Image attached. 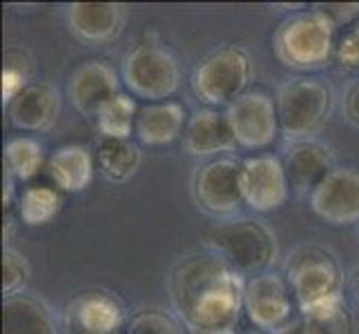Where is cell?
<instances>
[{"label": "cell", "instance_id": "obj_1", "mask_svg": "<svg viewBox=\"0 0 359 334\" xmlns=\"http://www.w3.org/2000/svg\"><path fill=\"white\" fill-rule=\"evenodd\" d=\"M168 294L190 334H228L243 312L245 279L212 252H190L170 270Z\"/></svg>", "mask_w": 359, "mask_h": 334}, {"label": "cell", "instance_id": "obj_2", "mask_svg": "<svg viewBox=\"0 0 359 334\" xmlns=\"http://www.w3.org/2000/svg\"><path fill=\"white\" fill-rule=\"evenodd\" d=\"M286 281L302 316L319 321L346 303L344 272L326 247L304 245L288 256Z\"/></svg>", "mask_w": 359, "mask_h": 334}, {"label": "cell", "instance_id": "obj_3", "mask_svg": "<svg viewBox=\"0 0 359 334\" xmlns=\"http://www.w3.org/2000/svg\"><path fill=\"white\" fill-rule=\"evenodd\" d=\"M208 252L241 274H264L279 258V243L268 223L252 216H234L210 228L203 237Z\"/></svg>", "mask_w": 359, "mask_h": 334}, {"label": "cell", "instance_id": "obj_4", "mask_svg": "<svg viewBox=\"0 0 359 334\" xmlns=\"http://www.w3.org/2000/svg\"><path fill=\"white\" fill-rule=\"evenodd\" d=\"M335 25L317 7L290 14L275 32L277 60L292 71H319L335 60Z\"/></svg>", "mask_w": 359, "mask_h": 334}, {"label": "cell", "instance_id": "obj_5", "mask_svg": "<svg viewBox=\"0 0 359 334\" xmlns=\"http://www.w3.org/2000/svg\"><path fill=\"white\" fill-rule=\"evenodd\" d=\"M275 101L281 136L292 145L313 141L326 127L335 109V92L326 81L297 76L281 85Z\"/></svg>", "mask_w": 359, "mask_h": 334}, {"label": "cell", "instance_id": "obj_6", "mask_svg": "<svg viewBox=\"0 0 359 334\" xmlns=\"http://www.w3.org/2000/svg\"><path fill=\"white\" fill-rule=\"evenodd\" d=\"M255 65L250 54L239 45H224L208 54L192 71V92L212 109L230 107L250 92Z\"/></svg>", "mask_w": 359, "mask_h": 334}, {"label": "cell", "instance_id": "obj_7", "mask_svg": "<svg viewBox=\"0 0 359 334\" xmlns=\"http://www.w3.org/2000/svg\"><path fill=\"white\" fill-rule=\"evenodd\" d=\"M121 78L132 96L147 103H163L181 88V65L168 47L136 43L123 58Z\"/></svg>", "mask_w": 359, "mask_h": 334}, {"label": "cell", "instance_id": "obj_8", "mask_svg": "<svg viewBox=\"0 0 359 334\" xmlns=\"http://www.w3.org/2000/svg\"><path fill=\"white\" fill-rule=\"evenodd\" d=\"M192 199L203 214L215 218H234L243 205L241 160L217 156L196 167L192 176Z\"/></svg>", "mask_w": 359, "mask_h": 334}, {"label": "cell", "instance_id": "obj_9", "mask_svg": "<svg viewBox=\"0 0 359 334\" xmlns=\"http://www.w3.org/2000/svg\"><path fill=\"white\" fill-rule=\"evenodd\" d=\"M243 312L264 334H275L294 319V296L286 277L264 272L245 281Z\"/></svg>", "mask_w": 359, "mask_h": 334}, {"label": "cell", "instance_id": "obj_10", "mask_svg": "<svg viewBox=\"0 0 359 334\" xmlns=\"http://www.w3.org/2000/svg\"><path fill=\"white\" fill-rule=\"evenodd\" d=\"M226 116L239 147L245 150H266L275 143L279 130L277 101L268 92L250 90L226 107Z\"/></svg>", "mask_w": 359, "mask_h": 334}, {"label": "cell", "instance_id": "obj_11", "mask_svg": "<svg viewBox=\"0 0 359 334\" xmlns=\"http://www.w3.org/2000/svg\"><path fill=\"white\" fill-rule=\"evenodd\" d=\"M290 183L279 156L255 154L241 160V196L252 212H275L286 205Z\"/></svg>", "mask_w": 359, "mask_h": 334}, {"label": "cell", "instance_id": "obj_12", "mask_svg": "<svg viewBox=\"0 0 359 334\" xmlns=\"http://www.w3.org/2000/svg\"><path fill=\"white\" fill-rule=\"evenodd\" d=\"M126 323L118 296L101 288L79 292L63 310L65 334H121Z\"/></svg>", "mask_w": 359, "mask_h": 334}, {"label": "cell", "instance_id": "obj_13", "mask_svg": "<svg viewBox=\"0 0 359 334\" xmlns=\"http://www.w3.org/2000/svg\"><path fill=\"white\" fill-rule=\"evenodd\" d=\"M317 218L328 225H353L359 223V169L335 167L308 196Z\"/></svg>", "mask_w": 359, "mask_h": 334}, {"label": "cell", "instance_id": "obj_14", "mask_svg": "<svg viewBox=\"0 0 359 334\" xmlns=\"http://www.w3.org/2000/svg\"><path fill=\"white\" fill-rule=\"evenodd\" d=\"M121 94V78L116 69L103 58L85 60L72 71L67 83V96L85 118L98 114L107 101Z\"/></svg>", "mask_w": 359, "mask_h": 334}, {"label": "cell", "instance_id": "obj_15", "mask_svg": "<svg viewBox=\"0 0 359 334\" xmlns=\"http://www.w3.org/2000/svg\"><path fill=\"white\" fill-rule=\"evenodd\" d=\"M128 7L121 3H74L67 7V27L83 45H107L126 29Z\"/></svg>", "mask_w": 359, "mask_h": 334}, {"label": "cell", "instance_id": "obj_16", "mask_svg": "<svg viewBox=\"0 0 359 334\" xmlns=\"http://www.w3.org/2000/svg\"><path fill=\"white\" fill-rule=\"evenodd\" d=\"M9 123L20 132H49L60 114V94L52 83H29L7 105Z\"/></svg>", "mask_w": 359, "mask_h": 334}, {"label": "cell", "instance_id": "obj_17", "mask_svg": "<svg viewBox=\"0 0 359 334\" xmlns=\"http://www.w3.org/2000/svg\"><path fill=\"white\" fill-rule=\"evenodd\" d=\"M290 190L299 196H311L319 183L335 169V156L330 147L317 139L288 145L286 158H283Z\"/></svg>", "mask_w": 359, "mask_h": 334}, {"label": "cell", "instance_id": "obj_18", "mask_svg": "<svg viewBox=\"0 0 359 334\" xmlns=\"http://www.w3.org/2000/svg\"><path fill=\"white\" fill-rule=\"evenodd\" d=\"M181 145L183 152L190 156H217L232 152L237 147V139H234L226 111L201 107L188 118Z\"/></svg>", "mask_w": 359, "mask_h": 334}, {"label": "cell", "instance_id": "obj_19", "mask_svg": "<svg viewBox=\"0 0 359 334\" xmlns=\"http://www.w3.org/2000/svg\"><path fill=\"white\" fill-rule=\"evenodd\" d=\"M3 334H60L54 310L27 290L3 299Z\"/></svg>", "mask_w": 359, "mask_h": 334}, {"label": "cell", "instance_id": "obj_20", "mask_svg": "<svg viewBox=\"0 0 359 334\" xmlns=\"http://www.w3.org/2000/svg\"><path fill=\"white\" fill-rule=\"evenodd\" d=\"M188 114L185 107L175 101L163 103H147L139 109L136 116L134 134L141 145L147 147H165L175 143L179 136H183V130L188 125Z\"/></svg>", "mask_w": 359, "mask_h": 334}, {"label": "cell", "instance_id": "obj_21", "mask_svg": "<svg viewBox=\"0 0 359 334\" xmlns=\"http://www.w3.org/2000/svg\"><path fill=\"white\" fill-rule=\"evenodd\" d=\"M94 154L85 145H63L47 158V174L60 192L79 194L90 188L94 176Z\"/></svg>", "mask_w": 359, "mask_h": 334}, {"label": "cell", "instance_id": "obj_22", "mask_svg": "<svg viewBox=\"0 0 359 334\" xmlns=\"http://www.w3.org/2000/svg\"><path fill=\"white\" fill-rule=\"evenodd\" d=\"M96 167L109 183H126L141 167V150L132 141L101 139L96 145Z\"/></svg>", "mask_w": 359, "mask_h": 334}, {"label": "cell", "instance_id": "obj_23", "mask_svg": "<svg viewBox=\"0 0 359 334\" xmlns=\"http://www.w3.org/2000/svg\"><path fill=\"white\" fill-rule=\"evenodd\" d=\"M136 116H139V107L130 94H116L112 101H107L98 109L96 130L101 134V139H118L130 141L136 127Z\"/></svg>", "mask_w": 359, "mask_h": 334}, {"label": "cell", "instance_id": "obj_24", "mask_svg": "<svg viewBox=\"0 0 359 334\" xmlns=\"http://www.w3.org/2000/svg\"><path fill=\"white\" fill-rule=\"evenodd\" d=\"M60 207H63L60 190L47 188V185H29L18 196V216L29 228L52 223L58 216Z\"/></svg>", "mask_w": 359, "mask_h": 334}, {"label": "cell", "instance_id": "obj_25", "mask_svg": "<svg viewBox=\"0 0 359 334\" xmlns=\"http://www.w3.org/2000/svg\"><path fill=\"white\" fill-rule=\"evenodd\" d=\"M45 165V150L32 136H16L5 145V172L16 181H32Z\"/></svg>", "mask_w": 359, "mask_h": 334}, {"label": "cell", "instance_id": "obj_26", "mask_svg": "<svg viewBox=\"0 0 359 334\" xmlns=\"http://www.w3.org/2000/svg\"><path fill=\"white\" fill-rule=\"evenodd\" d=\"M121 334H183V326L161 307H143L130 316Z\"/></svg>", "mask_w": 359, "mask_h": 334}, {"label": "cell", "instance_id": "obj_27", "mask_svg": "<svg viewBox=\"0 0 359 334\" xmlns=\"http://www.w3.org/2000/svg\"><path fill=\"white\" fill-rule=\"evenodd\" d=\"M32 60L22 63V52L9 49L5 54V67H3V101L9 105L14 98L27 88V81L32 76Z\"/></svg>", "mask_w": 359, "mask_h": 334}, {"label": "cell", "instance_id": "obj_28", "mask_svg": "<svg viewBox=\"0 0 359 334\" xmlns=\"http://www.w3.org/2000/svg\"><path fill=\"white\" fill-rule=\"evenodd\" d=\"M32 277L29 261L14 247H5L3 252V296L25 292Z\"/></svg>", "mask_w": 359, "mask_h": 334}, {"label": "cell", "instance_id": "obj_29", "mask_svg": "<svg viewBox=\"0 0 359 334\" xmlns=\"http://www.w3.org/2000/svg\"><path fill=\"white\" fill-rule=\"evenodd\" d=\"M335 63L344 71L359 74V20L353 25V27L346 29L341 34V39L337 41Z\"/></svg>", "mask_w": 359, "mask_h": 334}, {"label": "cell", "instance_id": "obj_30", "mask_svg": "<svg viewBox=\"0 0 359 334\" xmlns=\"http://www.w3.org/2000/svg\"><path fill=\"white\" fill-rule=\"evenodd\" d=\"M313 323L317 326L321 334H355V321L348 310V303H344L341 307H337L335 312H330L324 319L313 321Z\"/></svg>", "mask_w": 359, "mask_h": 334}, {"label": "cell", "instance_id": "obj_31", "mask_svg": "<svg viewBox=\"0 0 359 334\" xmlns=\"http://www.w3.org/2000/svg\"><path fill=\"white\" fill-rule=\"evenodd\" d=\"M315 7L321 14H326L335 27L351 25L359 16V3H328V5H315Z\"/></svg>", "mask_w": 359, "mask_h": 334}, {"label": "cell", "instance_id": "obj_32", "mask_svg": "<svg viewBox=\"0 0 359 334\" xmlns=\"http://www.w3.org/2000/svg\"><path fill=\"white\" fill-rule=\"evenodd\" d=\"M341 111H344V118L348 120L353 127L359 130V78L346 88L341 96Z\"/></svg>", "mask_w": 359, "mask_h": 334}, {"label": "cell", "instance_id": "obj_33", "mask_svg": "<svg viewBox=\"0 0 359 334\" xmlns=\"http://www.w3.org/2000/svg\"><path fill=\"white\" fill-rule=\"evenodd\" d=\"M275 334H321L313 321H308L306 316H294L290 323H286Z\"/></svg>", "mask_w": 359, "mask_h": 334}, {"label": "cell", "instance_id": "obj_34", "mask_svg": "<svg viewBox=\"0 0 359 334\" xmlns=\"http://www.w3.org/2000/svg\"><path fill=\"white\" fill-rule=\"evenodd\" d=\"M14 183H16V179L5 172V192H3V205H5V209H9L11 203H14V194H16Z\"/></svg>", "mask_w": 359, "mask_h": 334}, {"label": "cell", "instance_id": "obj_35", "mask_svg": "<svg viewBox=\"0 0 359 334\" xmlns=\"http://www.w3.org/2000/svg\"><path fill=\"white\" fill-rule=\"evenodd\" d=\"M348 292H351V299H353L355 307L359 310V270L353 272V277L348 281Z\"/></svg>", "mask_w": 359, "mask_h": 334}, {"label": "cell", "instance_id": "obj_36", "mask_svg": "<svg viewBox=\"0 0 359 334\" xmlns=\"http://www.w3.org/2000/svg\"><path fill=\"white\" fill-rule=\"evenodd\" d=\"M14 216H11L9 212H7V216H5V228H3V239H5V243H9L11 241V234H14Z\"/></svg>", "mask_w": 359, "mask_h": 334}, {"label": "cell", "instance_id": "obj_37", "mask_svg": "<svg viewBox=\"0 0 359 334\" xmlns=\"http://www.w3.org/2000/svg\"><path fill=\"white\" fill-rule=\"evenodd\" d=\"M228 334H264L262 330H245V332H237V330H232V332H228Z\"/></svg>", "mask_w": 359, "mask_h": 334}]
</instances>
